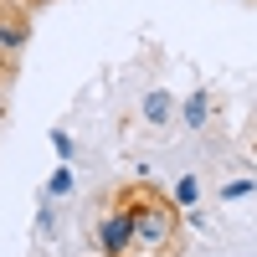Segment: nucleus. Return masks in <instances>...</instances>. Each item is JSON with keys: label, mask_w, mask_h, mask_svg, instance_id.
I'll use <instances>...</instances> for the list:
<instances>
[{"label": "nucleus", "mask_w": 257, "mask_h": 257, "mask_svg": "<svg viewBox=\"0 0 257 257\" xmlns=\"http://www.w3.org/2000/svg\"><path fill=\"white\" fill-rule=\"evenodd\" d=\"M139 113H144L149 123H170V113H175V98H170L165 88H155V93H144V103H139Z\"/></svg>", "instance_id": "7ed1b4c3"}, {"label": "nucleus", "mask_w": 257, "mask_h": 257, "mask_svg": "<svg viewBox=\"0 0 257 257\" xmlns=\"http://www.w3.org/2000/svg\"><path fill=\"white\" fill-rule=\"evenodd\" d=\"M206 118H211V93H206V88H196V93L185 98V123H190V128H201Z\"/></svg>", "instance_id": "20e7f679"}, {"label": "nucleus", "mask_w": 257, "mask_h": 257, "mask_svg": "<svg viewBox=\"0 0 257 257\" xmlns=\"http://www.w3.org/2000/svg\"><path fill=\"white\" fill-rule=\"evenodd\" d=\"M72 185H77V175H72V165H62V170H52V180H47V201H62V196H72Z\"/></svg>", "instance_id": "39448f33"}, {"label": "nucleus", "mask_w": 257, "mask_h": 257, "mask_svg": "<svg viewBox=\"0 0 257 257\" xmlns=\"http://www.w3.org/2000/svg\"><path fill=\"white\" fill-rule=\"evenodd\" d=\"M170 237H175V216H170L165 206H139V211H134V242H139V247L160 252Z\"/></svg>", "instance_id": "f257e3e1"}, {"label": "nucleus", "mask_w": 257, "mask_h": 257, "mask_svg": "<svg viewBox=\"0 0 257 257\" xmlns=\"http://www.w3.org/2000/svg\"><path fill=\"white\" fill-rule=\"evenodd\" d=\"M52 149L62 160H72V134H67V128H52Z\"/></svg>", "instance_id": "6e6552de"}, {"label": "nucleus", "mask_w": 257, "mask_h": 257, "mask_svg": "<svg viewBox=\"0 0 257 257\" xmlns=\"http://www.w3.org/2000/svg\"><path fill=\"white\" fill-rule=\"evenodd\" d=\"M242 196H252V180H231V185L221 190V201H242Z\"/></svg>", "instance_id": "1a4fd4ad"}, {"label": "nucleus", "mask_w": 257, "mask_h": 257, "mask_svg": "<svg viewBox=\"0 0 257 257\" xmlns=\"http://www.w3.org/2000/svg\"><path fill=\"white\" fill-rule=\"evenodd\" d=\"M196 201H201V185H196V175H185V180L175 185V206H185V211H190Z\"/></svg>", "instance_id": "0eeeda50"}, {"label": "nucleus", "mask_w": 257, "mask_h": 257, "mask_svg": "<svg viewBox=\"0 0 257 257\" xmlns=\"http://www.w3.org/2000/svg\"><path fill=\"white\" fill-rule=\"evenodd\" d=\"M128 242H134V211H118V216H108L103 221V231H98V247L103 252H128Z\"/></svg>", "instance_id": "f03ea898"}, {"label": "nucleus", "mask_w": 257, "mask_h": 257, "mask_svg": "<svg viewBox=\"0 0 257 257\" xmlns=\"http://www.w3.org/2000/svg\"><path fill=\"white\" fill-rule=\"evenodd\" d=\"M0 47H6V52H21V47H26V26H16V21H0Z\"/></svg>", "instance_id": "423d86ee"}]
</instances>
